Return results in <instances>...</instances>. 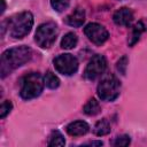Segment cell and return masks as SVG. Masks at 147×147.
Here are the masks:
<instances>
[{"mask_svg": "<svg viewBox=\"0 0 147 147\" xmlns=\"http://www.w3.org/2000/svg\"><path fill=\"white\" fill-rule=\"evenodd\" d=\"M31 55H32V51L28 46H17L5 51L0 60L1 77L5 78L13 70L22 67L31 59Z\"/></svg>", "mask_w": 147, "mask_h": 147, "instance_id": "1", "label": "cell"}, {"mask_svg": "<svg viewBox=\"0 0 147 147\" xmlns=\"http://www.w3.org/2000/svg\"><path fill=\"white\" fill-rule=\"evenodd\" d=\"M8 31L13 38L21 39L25 37L32 29L33 15L30 11H22L8 20Z\"/></svg>", "mask_w": 147, "mask_h": 147, "instance_id": "2", "label": "cell"}, {"mask_svg": "<svg viewBox=\"0 0 147 147\" xmlns=\"http://www.w3.org/2000/svg\"><path fill=\"white\" fill-rule=\"evenodd\" d=\"M45 80L39 72H30L22 79L20 94L24 100L34 99L40 95L44 90Z\"/></svg>", "mask_w": 147, "mask_h": 147, "instance_id": "3", "label": "cell"}, {"mask_svg": "<svg viewBox=\"0 0 147 147\" xmlns=\"http://www.w3.org/2000/svg\"><path fill=\"white\" fill-rule=\"evenodd\" d=\"M98 95L103 101H114L121 93V82L114 75H108L101 79L96 88Z\"/></svg>", "mask_w": 147, "mask_h": 147, "instance_id": "4", "label": "cell"}, {"mask_svg": "<svg viewBox=\"0 0 147 147\" xmlns=\"http://www.w3.org/2000/svg\"><path fill=\"white\" fill-rule=\"evenodd\" d=\"M57 33V25L54 22H46L38 26L34 34V40L39 47L49 48L55 42Z\"/></svg>", "mask_w": 147, "mask_h": 147, "instance_id": "5", "label": "cell"}, {"mask_svg": "<svg viewBox=\"0 0 147 147\" xmlns=\"http://www.w3.org/2000/svg\"><path fill=\"white\" fill-rule=\"evenodd\" d=\"M54 67L57 72L64 75V76H71L74 75L78 69V61L77 59L67 53V54H60L53 60Z\"/></svg>", "mask_w": 147, "mask_h": 147, "instance_id": "6", "label": "cell"}, {"mask_svg": "<svg viewBox=\"0 0 147 147\" xmlns=\"http://www.w3.org/2000/svg\"><path fill=\"white\" fill-rule=\"evenodd\" d=\"M106 68H107L106 57L103 55L96 54L87 63V65L85 68V71H84V77L88 80H94L105 72Z\"/></svg>", "mask_w": 147, "mask_h": 147, "instance_id": "7", "label": "cell"}, {"mask_svg": "<svg viewBox=\"0 0 147 147\" xmlns=\"http://www.w3.org/2000/svg\"><path fill=\"white\" fill-rule=\"evenodd\" d=\"M84 33L95 45H102L109 37L107 29L99 23H88L84 28Z\"/></svg>", "mask_w": 147, "mask_h": 147, "instance_id": "8", "label": "cell"}, {"mask_svg": "<svg viewBox=\"0 0 147 147\" xmlns=\"http://www.w3.org/2000/svg\"><path fill=\"white\" fill-rule=\"evenodd\" d=\"M113 20H114L116 25L129 26L132 23V21H133V13H132L131 9H129L126 7H122V8L117 9L114 13Z\"/></svg>", "mask_w": 147, "mask_h": 147, "instance_id": "9", "label": "cell"}, {"mask_svg": "<svg viewBox=\"0 0 147 147\" xmlns=\"http://www.w3.org/2000/svg\"><path fill=\"white\" fill-rule=\"evenodd\" d=\"M88 130H90V126L84 121H75V122H71L67 126V132L71 137L84 136V134H86L88 132Z\"/></svg>", "mask_w": 147, "mask_h": 147, "instance_id": "10", "label": "cell"}, {"mask_svg": "<svg viewBox=\"0 0 147 147\" xmlns=\"http://www.w3.org/2000/svg\"><path fill=\"white\" fill-rule=\"evenodd\" d=\"M67 24H69L70 26L74 28H78L82 26L83 23L85 22V11L82 8H76L71 14H69L65 18Z\"/></svg>", "mask_w": 147, "mask_h": 147, "instance_id": "11", "label": "cell"}, {"mask_svg": "<svg viewBox=\"0 0 147 147\" xmlns=\"http://www.w3.org/2000/svg\"><path fill=\"white\" fill-rule=\"evenodd\" d=\"M78 42V38L74 32H68L67 34H64V37L61 40V47L63 49H72L76 47Z\"/></svg>", "mask_w": 147, "mask_h": 147, "instance_id": "12", "label": "cell"}, {"mask_svg": "<svg viewBox=\"0 0 147 147\" xmlns=\"http://www.w3.org/2000/svg\"><path fill=\"white\" fill-rule=\"evenodd\" d=\"M144 31H145V24H144L141 21H139L138 23H136V24L133 25V28H132V33H131V37H130V39H129V45H130V46H133V45L139 40L140 34H141Z\"/></svg>", "mask_w": 147, "mask_h": 147, "instance_id": "13", "label": "cell"}, {"mask_svg": "<svg viewBox=\"0 0 147 147\" xmlns=\"http://www.w3.org/2000/svg\"><path fill=\"white\" fill-rule=\"evenodd\" d=\"M83 110H84V113H85L86 115L94 116V115L99 114L100 110H101V108H100V103H99V101H96L94 98H92V99H90V100L85 103Z\"/></svg>", "mask_w": 147, "mask_h": 147, "instance_id": "14", "label": "cell"}, {"mask_svg": "<svg viewBox=\"0 0 147 147\" xmlns=\"http://www.w3.org/2000/svg\"><path fill=\"white\" fill-rule=\"evenodd\" d=\"M110 123L106 119V118H102L100 119L99 122H96V124L94 125V133L98 136V137H102V136H106L110 132Z\"/></svg>", "mask_w": 147, "mask_h": 147, "instance_id": "15", "label": "cell"}, {"mask_svg": "<svg viewBox=\"0 0 147 147\" xmlns=\"http://www.w3.org/2000/svg\"><path fill=\"white\" fill-rule=\"evenodd\" d=\"M48 146H64L65 145V140H64V137L62 136V133L57 130L53 131L49 137H48V142H47Z\"/></svg>", "mask_w": 147, "mask_h": 147, "instance_id": "16", "label": "cell"}, {"mask_svg": "<svg viewBox=\"0 0 147 147\" xmlns=\"http://www.w3.org/2000/svg\"><path fill=\"white\" fill-rule=\"evenodd\" d=\"M44 80H45V85L48 87V88H56L59 87L60 85V79L57 78V76L55 74H53L52 71H47L45 77H44Z\"/></svg>", "mask_w": 147, "mask_h": 147, "instance_id": "17", "label": "cell"}, {"mask_svg": "<svg viewBox=\"0 0 147 147\" xmlns=\"http://www.w3.org/2000/svg\"><path fill=\"white\" fill-rule=\"evenodd\" d=\"M70 0H51V5L56 11H63L68 8Z\"/></svg>", "mask_w": 147, "mask_h": 147, "instance_id": "18", "label": "cell"}, {"mask_svg": "<svg viewBox=\"0 0 147 147\" xmlns=\"http://www.w3.org/2000/svg\"><path fill=\"white\" fill-rule=\"evenodd\" d=\"M127 56H122L118 61H117V64H116V69L117 71L121 74V75H125L126 74V68H127Z\"/></svg>", "mask_w": 147, "mask_h": 147, "instance_id": "19", "label": "cell"}, {"mask_svg": "<svg viewBox=\"0 0 147 147\" xmlns=\"http://www.w3.org/2000/svg\"><path fill=\"white\" fill-rule=\"evenodd\" d=\"M11 108H13V105H11V102H10L9 100L3 101V102L1 103V107H0V117H1V118H5V117L10 113Z\"/></svg>", "mask_w": 147, "mask_h": 147, "instance_id": "20", "label": "cell"}, {"mask_svg": "<svg viewBox=\"0 0 147 147\" xmlns=\"http://www.w3.org/2000/svg\"><path fill=\"white\" fill-rule=\"evenodd\" d=\"M130 142H131L130 137H129L127 134H123V136H118V137L114 140L113 145H114V146H129Z\"/></svg>", "mask_w": 147, "mask_h": 147, "instance_id": "21", "label": "cell"}, {"mask_svg": "<svg viewBox=\"0 0 147 147\" xmlns=\"http://www.w3.org/2000/svg\"><path fill=\"white\" fill-rule=\"evenodd\" d=\"M1 2H2V8H1V13H3V11H5V9H6V3H5V0H1Z\"/></svg>", "mask_w": 147, "mask_h": 147, "instance_id": "22", "label": "cell"}]
</instances>
